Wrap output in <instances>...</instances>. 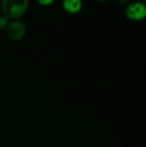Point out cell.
Returning <instances> with one entry per match:
<instances>
[{
  "mask_svg": "<svg viewBox=\"0 0 146 147\" xmlns=\"http://www.w3.org/2000/svg\"><path fill=\"white\" fill-rule=\"evenodd\" d=\"M0 4L6 17L18 18L27 11L28 2L27 0H3Z\"/></svg>",
  "mask_w": 146,
  "mask_h": 147,
  "instance_id": "obj_1",
  "label": "cell"
},
{
  "mask_svg": "<svg viewBox=\"0 0 146 147\" xmlns=\"http://www.w3.org/2000/svg\"><path fill=\"white\" fill-rule=\"evenodd\" d=\"M6 31L7 35L10 40L14 41L20 40L24 37L26 34V25L22 21L15 20L9 22Z\"/></svg>",
  "mask_w": 146,
  "mask_h": 147,
  "instance_id": "obj_2",
  "label": "cell"
},
{
  "mask_svg": "<svg viewBox=\"0 0 146 147\" xmlns=\"http://www.w3.org/2000/svg\"><path fill=\"white\" fill-rule=\"evenodd\" d=\"M126 16L133 21H140L146 16V6L142 3H133L126 9Z\"/></svg>",
  "mask_w": 146,
  "mask_h": 147,
  "instance_id": "obj_3",
  "label": "cell"
},
{
  "mask_svg": "<svg viewBox=\"0 0 146 147\" xmlns=\"http://www.w3.org/2000/svg\"><path fill=\"white\" fill-rule=\"evenodd\" d=\"M62 4L64 9L69 14H77L82 8V2L79 0H66Z\"/></svg>",
  "mask_w": 146,
  "mask_h": 147,
  "instance_id": "obj_4",
  "label": "cell"
},
{
  "mask_svg": "<svg viewBox=\"0 0 146 147\" xmlns=\"http://www.w3.org/2000/svg\"><path fill=\"white\" fill-rule=\"evenodd\" d=\"M9 24V20L5 16H0V31L6 30L8 28V26Z\"/></svg>",
  "mask_w": 146,
  "mask_h": 147,
  "instance_id": "obj_5",
  "label": "cell"
},
{
  "mask_svg": "<svg viewBox=\"0 0 146 147\" xmlns=\"http://www.w3.org/2000/svg\"><path fill=\"white\" fill-rule=\"evenodd\" d=\"M39 3L42 5H46V4H50L52 3V1H39Z\"/></svg>",
  "mask_w": 146,
  "mask_h": 147,
  "instance_id": "obj_6",
  "label": "cell"
},
{
  "mask_svg": "<svg viewBox=\"0 0 146 147\" xmlns=\"http://www.w3.org/2000/svg\"><path fill=\"white\" fill-rule=\"evenodd\" d=\"M0 9H1V4H0Z\"/></svg>",
  "mask_w": 146,
  "mask_h": 147,
  "instance_id": "obj_7",
  "label": "cell"
}]
</instances>
